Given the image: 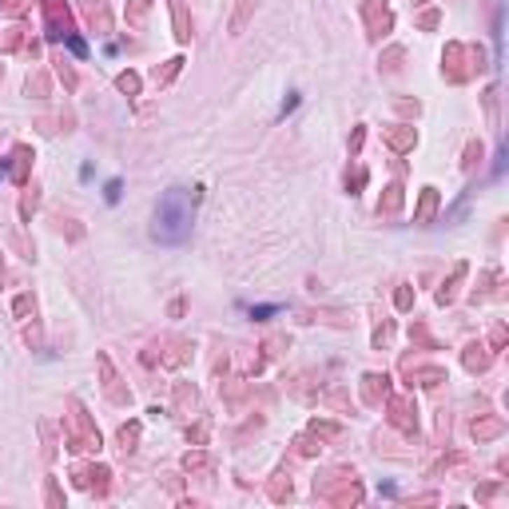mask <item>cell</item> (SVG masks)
Segmentation results:
<instances>
[{
	"mask_svg": "<svg viewBox=\"0 0 509 509\" xmlns=\"http://www.w3.org/2000/svg\"><path fill=\"white\" fill-rule=\"evenodd\" d=\"M191 219H195L191 191H183V187H172V191H163L160 207H155L151 239H160V243H183V239L191 235Z\"/></svg>",
	"mask_w": 509,
	"mask_h": 509,
	"instance_id": "6da1fadb",
	"label": "cell"
},
{
	"mask_svg": "<svg viewBox=\"0 0 509 509\" xmlns=\"http://www.w3.org/2000/svg\"><path fill=\"white\" fill-rule=\"evenodd\" d=\"M274 311H279V307H255L251 314H255V319H267V314H274Z\"/></svg>",
	"mask_w": 509,
	"mask_h": 509,
	"instance_id": "7a4b0ae2",
	"label": "cell"
}]
</instances>
